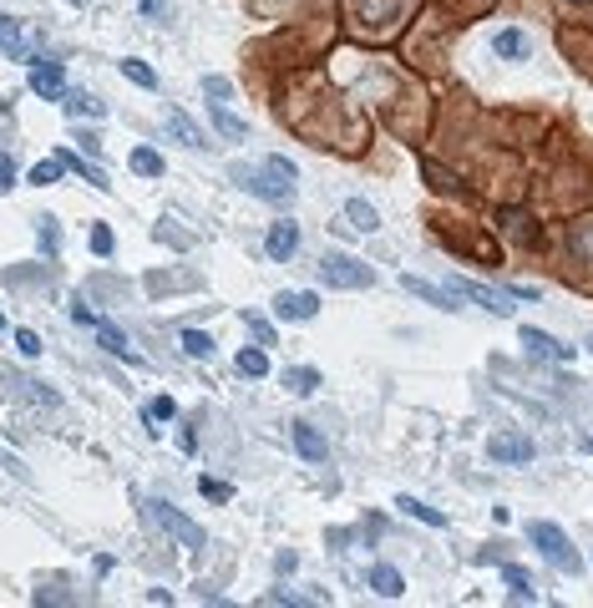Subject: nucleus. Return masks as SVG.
I'll use <instances>...</instances> for the list:
<instances>
[{"instance_id":"obj_11","label":"nucleus","mask_w":593,"mask_h":608,"mask_svg":"<svg viewBox=\"0 0 593 608\" xmlns=\"http://www.w3.org/2000/svg\"><path fill=\"white\" fill-rule=\"evenodd\" d=\"M294 451H300L305 462H325V456H330V441H325L310 421H294Z\"/></svg>"},{"instance_id":"obj_29","label":"nucleus","mask_w":593,"mask_h":608,"mask_svg":"<svg viewBox=\"0 0 593 608\" xmlns=\"http://www.w3.org/2000/svg\"><path fill=\"white\" fill-rule=\"evenodd\" d=\"M239 375L264 380V375H269V355H264V350H239Z\"/></svg>"},{"instance_id":"obj_44","label":"nucleus","mask_w":593,"mask_h":608,"mask_svg":"<svg viewBox=\"0 0 593 608\" xmlns=\"http://www.w3.org/2000/svg\"><path fill=\"white\" fill-rule=\"evenodd\" d=\"M66 6H92V0H66Z\"/></svg>"},{"instance_id":"obj_8","label":"nucleus","mask_w":593,"mask_h":608,"mask_svg":"<svg viewBox=\"0 0 593 608\" xmlns=\"http://www.w3.org/2000/svg\"><path fill=\"white\" fill-rule=\"evenodd\" d=\"M264 254H269L274 264H284V259H294V254H300V223L279 218V223L269 228V239H264Z\"/></svg>"},{"instance_id":"obj_23","label":"nucleus","mask_w":593,"mask_h":608,"mask_svg":"<svg viewBox=\"0 0 593 608\" xmlns=\"http://www.w3.org/2000/svg\"><path fill=\"white\" fill-rule=\"evenodd\" d=\"M492 51H497L502 61H523V56H528V36H523V31H497V36H492Z\"/></svg>"},{"instance_id":"obj_30","label":"nucleus","mask_w":593,"mask_h":608,"mask_svg":"<svg viewBox=\"0 0 593 608\" xmlns=\"http://www.w3.org/2000/svg\"><path fill=\"white\" fill-rule=\"evenodd\" d=\"M178 345H183L193 360H208V355H213V340H208L203 330H183V335H178Z\"/></svg>"},{"instance_id":"obj_35","label":"nucleus","mask_w":593,"mask_h":608,"mask_svg":"<svg viewBox=\"0 0 593 608\" xmlns=\"http://www.w3.org/2000/svg\"><path fill=\"white\" fill-rule=\"evenodd\" d=\"M198 492H203L208 502H229V497H234V487L218 482V477H198Z\"/></svg>"},{"instance_id":"obj_17","label":"nucleus","mask_w":593,"mask_h":608,"mask_svg":"<svg viewBox=\"0 0 593 608\" xmlns=\"http://www.w3.org/2000/svg\"><path fill=\"white\" fill-rule=\"evenodd\" d=\"M168 132H173L183 147H193V152H203V147H208V142H203V132L193 127V117H188V112H168Z\"/></svg>"},{"instance_id":"obj_48","label":"nucleus","mask_w":593,"mask_h":608,"mask_svg":"<svg viewBox=\"0 0 593 608\" xmlns=\"http://www.w3.org/2000/svg\"><path fill=\"white\" fill-rule=\"evenodd\" d=\"M588 350H593V340H588Z\"/></svg>"},{"instance_id":"obj_13","label":"nucleus","mask_w":593,"mask_h":608,"mask_svg":"<svg viewBox=\"0 0 593 608\" xmlns=\"http://www.w3.org/2000/svg\"><path fill=\"white\" fill-rule=\"evenodd\" d=\"M0 51H6V56H16V61H31V56H36V51H26L21 21H16V16H6V11H0Z\"/></svg>"},{"instance_id":"obj_43","label":"nucleus","mask_w":593,"mask_h":608,"mask_svg":"<svg viewBox=\"0 0 593 608\" xmlns=\"http://www.w3.org/2000/svg\"><path fill=\"white\" fill-rule=\"evenodd\" d=\"M137 11L153 16V21H163V0H137Z\"/></svg>"},{"instance_id":"obj_3","label":"nucleus","mask_w":593,"mask_h":608,"mask_svg":"<svg viewBox=\"0 0 593 608\" xmlns=\"http://www.w3.org/2000/svg\"><path fill=\"white\" fill-rule=\"evenodd\" d=\"M142 512H147V522H158V527L168 532V538H178L188 553H198V548L208 543V532H203L193 517H183L178 507H168L163 497H147V502H142Z\"/></svg>"},{"instance_id":"obj_46","label":"nucleus","mask_w":593,"mask_h":608,"mask_svg":"<svg viewBox=\"0 0 593 608\" xmlns=\"http://www.w3.org/2000/svg\"><path fill=\"white\" fill-rule=\"evenodd\" d=\"M0 112H11V102H6V97H0Z\"/></svg>"},{"instance_id":"obj_10","label":"nucleus","mask_w":593,"mask_h":608,"mask_svg":"<svg viewBox=\"0 0 593 608\" xmlns=\"http://www.w3.org/2000/svg\"><path fill=\"white\" fill-rule=\"evenodd\" d=\"M92 330H97V340H102V350H107V355H117V360H127V365H137V370L147 365L142 355H132V345L122 340V330H117L112 320H102V315H97V320H92Z\"/></svg>"},{"instance_id":"obj_6","label":"nucleus","mask_w":593,"mask_h":608,"mask_svg":"<svg viewBox=\"0 0 593 608\" xmlns=\"http://www.w3.org/2000/svg\"><path fill=\"white\" fill-rule=\"evenodd\" d=\"M487 456H492V462H507V467H528L533 462V441L517 436V431H497L487 441Z\"/></svg>"},{"instance_id":"obj_1","label":"nucleus","mask_w":593,"mask_h":608,"mask_svg":"<svg viewBox=\"0 0 593 608\" xmlns=\"http://www.w3.org/2000/svg\"><path fill=\"white\" fill-rule=\"evenodd\" d=\"M229 178H234L244 193L264 198V203H289V198H294V163H284V158H269L264 168L234 163V168H229Z\"/></svg>"},{"instance_id":"obj_5","label":"nucleus","mask_w":593,"mask_h":608,"mask_svg":"<svg viewBox=\"0 0 593 608\" xmlns=\"http://www.w3.org/2000/svg\"><path fill=\"white\" fill-rule=\"evenodd\" d=\"M447 289H452V294H462V299H472V304H482L487 315H512V304H507V289H487V284H477V279H462V274H452V279H447Z\"/></svg>"},{"instance_id":"obj_33","label":"nucleus","mask_w":593,"mask_h":608,"mask_svg":"<svg viewBox=\"0 0 593 608\" xmlns=\"http://www.w3.org/2000/svg\"><path fill=\"white\" fill-rule=\"evenodd\" d=\"M421 178H431L436 193H457V178H452V173H441L436 163H421Z\"/></svg>"},{"instance_id":"obj_41","label":"nucleus","mask_w":593,"mask_h":608,"mask_svg":"<svg viewBox=\"0 0 593 608\" xmlns=\"http://www.w3.org/2000/svg\"><path fill=\"white\" fill-rule=\"evenodd\" d=\"M11 188H16V163L0 158V193H11Z\"/></svg>"},{"instance_id":"obj_39","label":"nucleus","mask_w":593,"mask_h":608,"mask_svg":"<svg viewBox=\"0 0 593 608\" xmlns=\"http://www.w3.org/2000/svg\"><path fill=\"white\" fill-rule=\"evenodd\" d=\"M244 325L259 335V345H274V325H269L264 315H254V310H249V315H244Z\"/></svg>"},{"instance_id":"obj_9","label":"nucleus","mask_w":593,"mask_h":608,"mask_svg":"<svg viewBox=\"0 0 593 608\" xmlns=\"http://www.w3.org/2000/svg\"><path fill=\"white\" fill-rule=\"evenodd\" d=\"M274 315L279 320H315L320 315V299L315 294H300V289H279L274 294Z\"/></svg>"},{"instance_id":"obj_37","label":"nucleus","mask_w":593,"mask_h":608,"mask_svg":"<svg viewBox=\"0 0 593 608\" xmlns=\"http://www.w3.org/2000/svg\"><path fill=\"white\" fill-rule=\"evenodd\" d=\"M36 234H41V254H56V244H61L56 218H36Z\"/></svg>"},{"instance_id":"obj_42","label":"nucleus","mask_w":593,"mask_h":608,"mask_svg":"<svg viewBox=\"0 0 593 608\" xmlns=\"http://www.w3.org/2000/svg\"><path fill=\"white\" fill-rule=\"evenodd\" d=\"M71 142H77L82 152H97V132H87V127H77V132H71Z\"/></svg>"},{"instance_id":"obj_21","label":"nucleus","mask_w":593,"mask_h":608,"mask_svg":"<svg viewBox=\"0 0 593 608\" xmlns=\"http://www.w3.org/2000/svg\"><path fill=\"white\" fill-rule=\"evenodd\" d=\"M396 507L406 512V517H416V522H431V527H447V512H436V507H426L421 497H411V492H401L396 497Z\"/></svg>"},{"instance_id":"obj_15","label":"nucleus","mask_w":593,"mask_h":608,"mask_svg":"<svg viewBox=\"0 0 593 608\" xmlns=\"http://www.w3.org/2000/svg\"><path fill=\"white\" fill-rule=\"evenodd\" d=\"M401 284H406V294H421L426 304H436V310H447V315L457 310V304H452V289H436V284H426V279H416V274H406Z\"/></svg>"},{"instance_id":"obj_12","label":"nucleus","mask_w":593,"mask_h":608,"mask_svg":"<svg viewBox=\"0 0 593 608\" xmlns=\"http://www.w3.org/2000/svg\"><path fill=\"white\" fill-rule=\"evenodd\" d=\"M497 223H502V228H507V234H512L517 244H523V249H538V244H543V234H538V228H533V218H528V213H517V208H507V213H502Z\"/></svg>"},{"instance_id":"obj_32","label":"nucleus","mask_w":593,"mask_h":608,"mask_svg":"<svg viewBox=\"0 0 593 608\" xmlns=\"http://www.w3.org/2000/svg\"><path fill=\"white\" fill-rule=\"evenodd\" d=\"M61 173H66V168H61L56 158H46V163H36V168H31V183H36V188H51Z\"/></svg>"},{"instance_id":"obj_19","label":"nucleus","mask_w":593,"mask_h":608,"mask_svg":"<svg viewBox=\"0 0 593 608\" xmlns=\"http://www.w3.org/2000/svg\"><path fill=\"white\" fill-rule=\"evenodd\" d=\"M284 386H289L294 396H315V391H320V370H315V365H294V370H284Z\"/></svg>"},{"instance_id":"obj_27","label":"nucleus","mask_w":593,"mask_h":608,"mask_svg":"<svg viewBox=\"0 0 593 608\" xmlns=\"http://www.w3.org/2000/svg\"><path fill=\"white\" fill-rule=\"evenodd\" d=\"M132 173H142V178H163V158L153 147H137L132 152Z\"/></svg>"},{"instance_id":"obj_14","label":"nucleus","mask_w":593,"mask_h":608,"mask_svg":"<svg viewBox=\"0 0 593 608\" xmlns=\"http://www.w3.org/2000/svg\"><path fill=\"white\" fill-rule=\"evenodd\" d=\"M523 345H528L533 355H548V360H573V345H558L553 335H543V330H533V325H523Z\"/></svg>"},{"instance_id":"obj_26","label":"nucleus","mask_w":593,"mask_h":608,"mask_svg":"<svg viewBox=\"0 0 593 608\" xmlns=\"http://www.w3.org/2000/svg\"><path fill=\"white\" fill-rule=\"evenodd\" d=\"M573 254L583 259V264H593V218H583V223H573Z\"/></svg>"},{"instance_id":"obj_4","label":"nucleus","mask_w":593,"mask_h":608,"mask_svg":"<svg viewBox=\"0 0 593 608\" xmlns=\"http://www.w3.org/2000/svg\"><path fill=\"white\" fill-rule=\"evenodd\" d=\"M320 279L330 289H370V284H376V269L360 264V259H350V254H325L320 259Z\"/></svg>"},{"instance_id":"obj_18","label":"nucleus","mask_w":593,"mask_h":608,"mask_svg":"<svg viewBox=\"0 0 593 608\" xmlns=\"http://www.w3.org/2000/svg\"><path fill=\"white\" fill-rule=\"evenodd\" d=\"M370 588H376L381 598H401V593H406V583H401V573H396L391 563H376V568H370Z\"/></svg>"},{"instance_id":"obj_20","label":"nucleus","mask_w":593,"mask_h":608,"mask_svg":"<svg viewBox=\"0 0 593 608\" xmlns=\"http://www.w3.org/2000/svg\"><path fill=\"white\" fill-rule=\"evenodd\" d=\"M56 163H61V168H71V173H82V178H87V183H92V188H102V193H107V188H112V183H107V173H102V168H92V163H82V158H77V152H66V147H61V152H56Z\"/></svg>"},{"instance_id":"obj_24","label":"nucleus","mask_w":593,"mask_h":608,"mask_svg":"<svg viewBox=\"0 0 593 608\" xmlns=\"http://www.w3.org/2000/svg\"><path fill=\"white\" fill-rule=\"evenodd\" d=\"M208 112H213V127L224 132V137H234V142H244V137H249V127H244V122H239L224 102H208Z\"/></svg>"},{"instance_id":"obj_22","label":"nucleus","mask_w":593,"mask_h":608,"mask_svg":"<svg viewBox=\"0 0 593 608\" xmlns=\"http://www.w3.org/2000/svg\"><path fill=\"white\" fill-rule=\"evenodd\" d=\"M502 583L512 588V598H517V603H538V588H533V578H528L523 568H512V563H502Z\"/></svg>"},{"instance_id":"obj_31","label":"nucleus","mask_w":593,"mask_h":608,"mask_svg":"<svg viewBox=\"0 0 593 608\" xmlns=\"http://www.w3.org/2000/svg\"><path fill=\"white\" fill-rule=\"evenodd\" d=\"M203 92H208V102H229L234 82H229V76H203Z\"/></svg>"},{"instance_id":"obj_7","label":"nucleus","mask_w":593,"mask_h":608,"mask_svg":"<svg viewBox=\"0 0 593 608\" xmlns=\"http://www.w3.org/2000/svg\"><path fill=\"white\" fill-rule=\"evenodd\" d=\"M26 66H31V87H36V97H46V102L66 97V71H61L51 56H31Z\"/></svg>"},{"instance_id":"obj_2","label":"nucleus","mask_w":593,"mask_h":608,"mask_svg":"<svg viewBox=\"0 0 593 608\" xmlns=\"http://www.w3.org/2000/svg\"><path fill=\"white\" fill-rule=\"evenodd\" d=\"M528 543L558 568V573H568V578H578L583 573V558L573 553V543H568V532L558 527V522H548V517H538V522H528Z\"/></svg>"},{"instance_id":"obj_38","label":"nucleus","mask_w":593,"mask_h":608,"mask_svg":"<svg viewBox=\"0 0 593 608\" xmlns=\"http://www.w3.org/2000/svg\"><path fill=\"white\" fill-rule=\"evenodd\" d=\"M16 350H21L26 360H36L46 345H41V335H36V330H16Z\"/></svg>"},{"instance_id":"obj_36","label":"nucleus","mask_w":593,"mask_h":608,"mask_svg":"<svg viewBox=\"0 0 593 608\" xmlns=\"http://www.w3.org/2000/svg\"><path fill=\"white\" fill-rule=\"evenodd\" d=\"M0 467H6V472H11L16 482H26V487H31V467L21 462V456H16V451H6V446H0Z\"/></svg>"},{"instance_id":"obj_16","label":"nucleus","mask_w":593,"mask_h":608,"mask_svg":"<svg viewBox=\"0 0 593 608\" xmlns=\"http://www.w3.org/2000/svg\"><path fill=\"white\" fill-rule=\"evenodd\" d=\"M345 218H350L355 234H376V228H381V213L370 208L365 198H350V203H345Z\"/></svg>"},{"instance_id":"obj_34","label":"nucleus","mask_w":593,"mask_h":608,"mask_svg":"<svg viewBox=\"0 0 593 608\" xmlns=\"http://www.w3.org/2000/svg\"><path fill=\"white\" fill-rule=\"evenodd\" d=\"M112 249H117L112 228H107V223H97V228H92V254H97V259H112Z\"/></svg>"},{"instance_id":"obj_45","label":"nucleus","mask_w":593,"mask_h":608,"mask_svg":"<svg viewBox=\"0 0 593 608\" xmlns=\"http://www.w3.org/2000/svg\"><path fill=\"white\" fill-rule=\"evenodd\" d=\"M568 6H593V0H568Z\"/></svg>"},{"instance_id":"obj_47","label":"nucleus","mask_w":593,"mask_h":608,"mask_svg":"<svg viewBox=\"0 0 593 608\" xmlns=\"http://www.w3.org/2000/svg\"><path fill=\"white\" fill-rule=\"evenodd\" d=\"M0 330H6V315H0Z\"/></svg>"},{"instance_id":"obj_28","label":"nucleus","mask_w":593,"mask_h":608,"mask_svg":"<svg viewBox=\"0 0 593 608\" xmlns=\"http://www.w3.org/2000/svg\"><path fill=\"white\" fill-rule=\"evenodd\" d=\"M122 76H127V82H137V87H158V71L147 66V61H137V56L122 61Z\"/></svg>"},{"instance_id":"obj_25","label":"nucleus","mask_w":593,"mask_h":608,"mask_svg":"<svg viewBox=\"0 0 593 608\" xmlns=\"http://www.w3.org/2000/svg\"><path fill=\"white\" fill-rule=\"evenodd\" d=\"M66 112L71 117H107V102H97V97H87V92H66Z\"/></svg>"},{"instance_id":"obj_40","label":"nucleus","mask_w":593,"mask_h":608,"mask_svg":"<svg viewBox=\"0 0 593 608\" xmlns=\"http://www.w3.org/2000/svg\"><path fill=\"white\" fill-rule=\"evenodd\" d=\"M173 411H178V406H173V401H168V396H158V401H153V406H147V416H153V421H168V416H173Z\"/></svg>"}]
</instances>
